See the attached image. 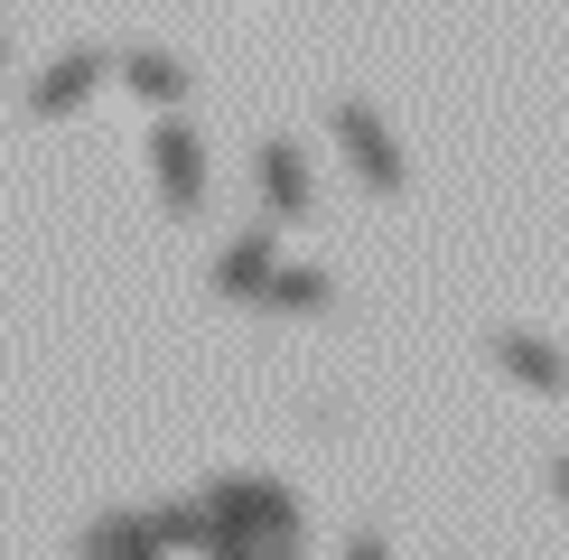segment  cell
Wrapping results in <instances>:
<instances>
[{
	"instance_id": "6da1fadb",
	"label": "cell",
	"mask_w": 569,
	"mask_h": 560,
	"mask_svg": "<svg viewBox=\"0 0 569 560\" xmlns=\"http://www.w3.org/2000/svg\"><path fill=\"white\" fill-rule=\"evenodd\" d=\"M337 150H346V169L365 178L373 197H401V187H411V159H401V140L383 131L373 103H337Z\"/></svg>"
},
{
	"instance_id": "7a4b0ae2",
	"label": "cell",
	"mask_w": 569,
	"mask_h": 560,
	"mask_svg": "<svg viewBox=\"0 0 569 560\" xmlns=\"http://www.w3.org/2000/svg\"><path fill=\"white\" fill-rule=\"evenodd\" d=\"M206 504H216V532H262V542H290L299 532V504L280 486H262V477H224Z\"/></svg>"
},
{
	"instance_id": "3957f363",
	"label": "cell",
	"mask_w": 569,
	"mask_h": 560,
	"mask_svg": "<svg viewBox=\"0 0 569 560\" xmlns=\"http://www.w3.org/2000/svg\"><path fill=\"white\" fill-rule=\"evenodd\" d=\"M150 169H159V197H169V216H197V206H206V150H197V131H187L178 112L150 131Z\"/></svg>"
},
{
	"instance_id": "277c9868",
	"label": "cell",
	"mask_w": 569,
	"mask_h": 560,
	"mask_svg": "<svg viewBox=\"0 0 569 560\" xmlns=\"http://www.w3.org/2000/svg\"><path fill=\"white\" fill-rule=\"evenodd\" d=\"M103 76H112V57H103V47H76V57H57V66H47V76L29 84V112H38V122H57V112H76Z\"/></svg>"
},
{
	"instance_id": "5b68a950",
	"label": "cell",
	"mask_w": 569,
	"mask_h": 560,
	"mask_svg": "<svg viewBox=\"0 0 569 560\" xmlns=\"http://www.w3.org/2000/svg\"><path fill=\"white\" fill-rule=\"evenodd\" d=\"M271 271H280V243H271V224H262V233H233V243H224V262H216V290H224V299H252V309H262Z\"/></svg>"
},
{
	"instance_id": "8992f818",
	"label": "cell",
	"mask_w": 569,
	"mask_h": 560,
	"mask_svg": "<svg viewBox=\"0 0 569 560\" xmlns=\"http://www.w3.org/2000/svg\"><path fill=\"white\" fill-rule=\"evenodd\" d=\"M252 178H262V206L280 224H299L308 216V159L290 150V140H262V159H252Z\"/></svg>"
},
{
	"instance_id": "52a82bcc",
	"label": "cell",
	"mask_w": 569,
	"mask_h": 560,
	"mask_svg": "<svg viewBox=\"0 0 569 560\" xmlns=\"http://www.w3.org/2000/svg\"><path fill=\"white\" fill-rule=\"evenodd\" d=\"M112 76H122L140 103H159V112L187 93V66H178V57H159V47H131V57H112Z\"/></svg>"
},
{
	"instance_id": "ba28073f",
	"label": "cell",
	"mask_w": 569,
	"mask_h": 560,
	"mask_svg": "<svg viewBox=\"0 0 569 560\" xmlns=\"http://www.w3.org/2000/svg\"><path fill=\"white\" fill-rule=\"evenodd\" d=\"M495 364H505V373H523L532 392H560V383H569V364H560L541 337H523V327H505V337H495Z\"/></svg>"
},
{
	"instance_id": "9c48e42d",
	"label": "cell",
	"mask_w": 569,
	"mask_h": 560,
	"mask_svg": "<svg viewBox=\"0 0 569 560\" xmlns=\"http://www.w3.org/2000/svg\"><path fill=\"white\" fill-rule=\"evenodd\" d=\"M262 309H308V318H318V309H337V280L308 271V262H280L271 290H262Z\"/></svg>"
},
{
	"instance_id": "30bf717a",
	"label": "cell",
	"mask_w": 569,
	"mask_h": 560,
	"mask_svg": "<svg viewBox=\"0 0 569 560\" xmlns=\"http://www.w3.org/2000/svg\"><path fill=\"white\" fill-rule=\"evenodd\" d=\"M93 560H159V542L140 523H93V542H84Z\"/></svg>"
}]
</instances>
